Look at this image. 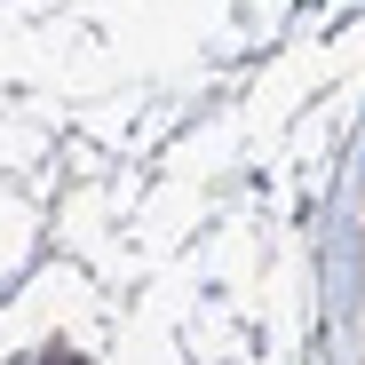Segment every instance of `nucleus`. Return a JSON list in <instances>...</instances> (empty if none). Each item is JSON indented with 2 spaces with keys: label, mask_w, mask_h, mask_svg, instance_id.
<instances>
[{
  "label": "nucleus",
  "mask_w": 365,
  "mask_h": 365,
  "mask_svg": "<svg viewBox=\"0 0 365 365\" xmlns=\"http://www.w3.org/2000/svg\"><path fill=\"white\" fill-rule=\"evenodd\" d=\"M48 365H80V357H48Z\"/></svg>",
  "instance_id": "obj_1"
}]
</instances>
